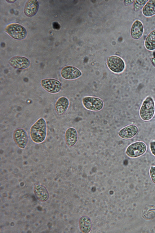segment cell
I'll list each match as a JSON object with an SVG mask.
<instances>
[{"mask_svg":"<svg viewBox=\"0 0 155 233\" xmlns=\"http://www.w3.org/2000/svg\"><path fill=\"white\" fill-rule=\"evenodd\" d=\"M41 84L45 90L51 93H57L61 89V83L55 79L48 78L43 79L41 81Z\"/></svg>","mask_w":155,"mask_h":233,"instance_id":"7","label":"cell"},{"mask_svg":"<svg viewBox=\"0 0 155 233\" xmlns=\"http://www.w3.org/2000/svg\"><path fill=\"white\" fill-rule=\"evenodd\" d=\"M47 134L46 124L42 118L38 119L30 128L29 135L32 141L40 144L45 139Z\"/></svg>","mask_w":155,"mask_h":233,"instance_id":"1","label":"cell"},{"mask_svg":"<svg viewBox=\"0 0 155 233\" xmlns=\"http://www.w3.org/2000/svg\"><path fill=\"white\" fill-rule=\"evenodd\" d=\"M9 64L12 66L19 69H25L28 67L30 62L29 60L24 57L15 56L9 61Z\"/></svg>","mask_w":155,"mask_h":233,"instance_id":"10","label":"cell"},{"mask_svg":"<svg viewBox=\"0 0 155 233\" xmlns=\"http://www.w3.org/2000/svg\"><path fill=\"white\" fill-rule=\"evenodd\" d=\"M151 60L152 64L155 66V57L152 58Z\"/></svg>","mask_w":155,"mask_h":233,"instance_id":"25","label":"cell"},{"mask_svg":"<svg viewBox=\"0 0 155 233\" xmlns=\"http://www.w3.org/2000/svg\"><path fill=\"white\" fill-rule=\"evenodd\" d=\"M107 63L109 68L112 71L119 73L123 71L125 64L123 60L116 56L109 57L107 60Z\"/></svg>","mask_w":155,"mask_h":233,"instance_id":"8","label":"cell"},{"mask_svg":"<svg viewBox=\"0 0 155 233\" xmlns=\"http://www.w3.org/2000/svg\"><path fill=\"white\" fill-rule=\"evenodd\" d=\"M38 7L39 4L37 1L36 0H28L24 7V12L28 16H32L37 12Z\"/></svg>","mask_w":155,"mask_h":233,"instance_id":"14","label":"cell"},{"mask_svg":"<svg viewBox=\"0 0 155 233\" xmlns=\"http://www.w3.org/2000/svg\"><path fill=\"white\" fill-rule=\"evenodd\" d=\"M149 173L153 182L155 184V167H151L150 169Z\"/></svg>","mask_w":155,"mask_h":233,"instance_id":"22","label":"cell"},{"mask_svg":"<svg viewBox=\"0 0 155 233\" xmlns=\"http://www.w3.org/2000/svg\"><path fill=\"white\" fill-rule=\"evenodd\" d=\"M53 27L55 29H58L59 27V24L56 22H54L53 23Z\"/></svg>","mask_w":155,"mask_h":233,"instance_id":"24","label":"cell"},{"mask_svg":"<svg viewBox=\"0 0 155 233\" xmlns=\"http://www.w3.org/2000/svg\"><path fill=\"white\" fill-rule=\"evenodd\" d=\"M143 216L147 219H151L155 217V206L149 205L146 207L143 211Z\"/></svg>","mask_w":155,"mask_h":233,"instance_id":"19","label":"cell"},{"mask_svg":"<svg viewBox=\"0 0 155 233\" xmlns=\"http://www.w3.org/2000/svg\"><path fill=\"white\" fill-rule=\"evenodd\" d=\"M60 74L63 78L68 80H72L79 77L81 75L82 73L79 69L75 67L67 66L62 69Z\"/></svg>","mask_w":155,"mask_h":233,"instance_id":"9","label":"cell"},{"mask_svg":"<svg viewBox=\"0 0 155 233\" xmlns=\"http://www.w3.org/2000/svg\"><path fill=\"white\" fill-rule=\"evenodd\" d=\"M14 141L17 146L21 149L26 147L28 141V137L25 130L21 128L16 129L13 134Z\"/></svg>","mask_w":155,"mask_h":233,"instance_id":"5","label":"cell"},{"mask_svg":"<svg viewBox=\"0 0 155 233\" xmlns=\"http://www.w3.org/2000/svg\"><path fill=\"white\" fill-rule=\"evenodd\" d=\"M5 30L11 37L17 39H24L27 34L25 29L17 24L13 23L8 25L5 28Z\"/></svg>","mask_w":155,"mask_h":233,"instance_id":"4","label":"cell"},{"mask_svg":"<svg viewBox=\"0 0 155 233\" xmlns=\"http://www.w3.org/2000/svg\"><path fill=\"white\" fill-rule=\"evenodd\" d=\"M82 103L87 109L93 111H99L103 107V102L100 98L92 97H86L82 99Z\"/></svg>","mask_w":155,"mask_h":233,"instance_id":"6","label":"cell"},{"mask_svg":"<svg viewBox=\"0 0 155 233\" xmlns=\"http://www.w3.org/2000/svg\"><path fill=\"white\" fill-rule=\"evenodd\" d=\"M35 191L37 197L41 200L44 201L47 199L48 194L45 188L42 186L35 187Z\"/></svg>","mask_w":155,"mask_h":233,"instance_id":"20","label":"cell"},{"mask_svg":"<svg viewBox=\"0 0 155 233\" xmlns=\"http://www.w3.org/2000/svg\"><path fill=\"white\" fill-rule=\"evenodd\" d=\"M138 128L136 125H131L120 130L118 134L121 138L128 139L135 136L138 133Z\"/></svg>","mask_w":155,"mask_h":233,"instance_id":"11","label":"cell"},{"mask_svg":"<svg viewBox=\"0 0 155 233\" xmlns=\"http://www.w3.org/2000/svg\"></svg>","mask_w":155,"mask_h":233,"instance_id":"27","label":"cell"},{"mask_svg":"<svg viewBox=\"0 0 155 233\" xmlns=\"http://www.w3.org/2000/svg\"><path fill=\"white\" fill-rule=\"evenodd\" d=\"M147 149V147L144 143L137 141L130 145L126 149V153L129 157L135 158L143 155Z\"/></svg>","mask_w":155,"mask_h":233,"instance_id":"3","label":"cell"},{"mask_svg":"<svg viewBox=\"0 0 155 233\" xmlns=\"http://www.w3.org/2000/svg\"><path fill=\"white\" fill-rule=\"evenodd\" d=\"M144 45L148 50L152 51L155 49V29L151 31L147 37Z\"/></svg>","mask_w":155,"mask_h":233,"instance_id":"18","label":"cell"},{"mask_svg":"<svg viewBox=\"0 0 155 233\" xmlns=\"http://www.w3.org/2000/svg\"><path fill=\"white\" fill-rule=\"evenodd\" d=\"M149 148L151 153L155 156V141H152L150 142Z\"/></svg>","mask_w":155,"mask_h":233,"instance_id":"23","label":"cell"},{"mask_svg":"<svg viewBox=\"0 0 155 233\" xmlns=\"http://www.w3.org/2000/svg\"><path fill=\"white\" fill-rule=\"evenodd\" d=\"M79 225L80 230L82 232L88 233L91 229V222L90 219L87 216H84L81 218Z\"/></svg>","mask_w":155,"mask_h":233,"instance_id":"17","label":"cell"},{"mask_svg":"<svg viewBox=\"0 0 155 233\" xmlns=\"http://www.w3.org/2000/svg\"><path fill=\"white\" fill-rule=\"evenodd\" d=\"M144 32V26L142 22L137 20L134 21L131 27V34L132 38L138 39L142 36Z\"/></svg>","mask_w":155,"mask_h":233,"instance_id":"13","label":"cell"},{"mask_svg":"<svg viewBox=\"0 0 155 233\" xmlns=\"http://www.w3.org/2000/svg\"><path fill=\"white\" fill-rule=\"evenodd\" d=\"M148 0H134V10L136 11L141 9Z\"/></svg>","mask_w":155,"mask_h":233,"instance_id":"21","label":"cell"},{"mask_svg":"<svg viewBox=\"0 0 155 233\" xmlns=\"http://www.w3.org/2000/svg\"><path fill=\"white\" fill-rule=\"evenodd\" d=\"M143 15L150 17L155 15V0H149L143 7L142 10Z\"/></svg>","mask_w":155,"mask_h":233,"instance_id":"16","label":"cell"},{"mask_svg":"<svg viewBox=\"0 0 155 233\" xmlns=\"http://www.w3.org/2000/svg\"><path fill=\"white\" fill-rule=\"evenodd\" d=\"M78 139V133L75 128L70 127L67 129L65 134V140L68 146H74L77 143Z\"/></svg>","mask_w":155,"mask_h":233,"instance_id":"12","label":"cell"},{"mask_svg":"<svg viewBox=\"0 0 155 233\" xmlns=\"http://www.w3.org/2000/svg\"><path fill=\"white\" fill-rule=\"evenodd\" d=\"M69 104L68 99L65 97H61L57 101L55 104V108L58 115L64 113L67 110Z\"/></svg>","mask_w":155,"mask_h":233,"instance_id":"15","label":"cell"},{"mask_svg":"<svg viewBox=\"0 0 155 233\" xmlns=\"http://www.w3.org/2000/svg\"><path fill=\"white\" fill-rule=\"evenodd\" d=\"M7 2H14L16 0H7Z\"/></svg>","mask_w":155,"mask_h":233,"instance_id":"26","label":"cell"},{"mask_svg":"<svg viewBox=\"0 0 155 233\" xmlns=\"http://www.w3.org/2000/svg\"><path fill=\"white\" fill-rule=\"evenodd\" d=\"M155 112V104L153 98L147 97L144 101L140 111L141 118L145 121H148L153 117Z\"/></svg>","mask_w":155,"mask_h":233,"instance_id":"2","label":"cell"}]
</instances>
